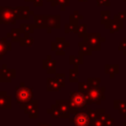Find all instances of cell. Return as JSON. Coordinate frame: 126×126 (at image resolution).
Segmentation results:
<instances>
[{
	"instance_id": "cell-1",
	"label": "cell",
	"mask_w": 126,
	"mask_h": 126,
	"mask_svg": "<svg viewBox=\"0 0 126 126\" xmlns=\"http://www.w3.org/2000/svg\"><path fill=\"white\" fill-rule=\"evenodd\" d=\"M69 105L71 114H75L80 110H84L87 108L88 102L86 99V95L81 92H72L69 95Z\"/></svg>"
},
{
	"instance_id": "cell-2",
	"label": "cell",
	"mask_w": 126,
	"mask_h": 126,
	"mask_svg": "<svg viewBox=\"0 0 126 126\" xmlns=\"http://www.w3.org/2000/svg\"><path fill=\"white\" fill-rule=\"evenodd\" d=\"M33 88L32 87H26L24 82L20 83V86L16 87L15 89V95L17 98V103L22 104L33 99Z\"/></svg>"
},
{
	"instance_id": "cell-3",
	"label": "cell",
	"mask_w": 126,
	"mask_h": 126,
	"mask_svg": "<svg viewBox=\"0 0 126 126\" xmlns=\"http://www.w3.org/2000/svg\"><path fill=\"white\" fill-rule=\"evenodd\" d=\"M104 91H105L104 87H100V86L94 88L91 87L90 90L85 94L88 104H100L101 101L105 99Z\"/></svg>"
},
{
	"instance_id": "cell-4",
	"label": "cell",
	"mask_w": 126,
	"mask_h": 126,
	"mask_svg": "<svg viewBox=\"0 0 126 126\" xmlns=\"http://www.w3.org/2000/svg\"><path fill=\"white\" fill-rule=\"evenodd\" d=\"M82 39L85 40L94 51H99L101 49V42L105 41V38L102 37L99 32H87Z\"/></svg>"
},
{
	"instance_id": "cell-5",
	"label": "cell",
	"mask_w": 126,
	"mask_h": 126,
	"mask_svg": "<svg viewBox=\"0 0 126 126\" xmlns=\"http://www.w3.org/2000/svg\"><path fill=\"white\" fill-rule=\"evenodd\" d=\"M65 87V74L57 73L55 78L46 79V90L48 92H59Z\"/></svg>"
},
{
	"instance_id": "cell-6",
	"label": "cell",
	"mask_w": 126,
	"mask_h": 126,
	"mask_svg": "<svg viewBox=\"0 0 126 126\" xmlns=\"http://www.w3.org/2000/svg\"><path fill=\"white\" fill-rule=\"evenodd\" d=\"M18 18L11 6H0V24H16Z\"/></svg>"
},
{
	"instance_id": "cell-7",
	"label": "cell",
	"mask_w": 126,
	"mask_h": 126,
	"mask_svg": "<svg viewBox=\"0 0 126 126\" xmlns=\"http://www.w3.org/2000/svg\"><path fill=\"white\" fill-rule=\"evenodd\" d=\"M69 121L70 123H73L74 126H90L91 124V120L86 109L80 110L73 114V117H70Z\"/></svg>"
},
{
	"instance_id": "cell-8",
	"label": "cell",
	"mask_w": 126,
	"mask_h": 126,
	"mask_svg": "<svg viewBox=\"0 0 126 126\" xmlns=\"http://www.w3.org/2000/svg\"><path fill=\"white\" fill-rule=\"evenodd\" d=\"M20 108L23 109L31 119H36L38 117V101L32 99L26 103L20 104Z\"/></svg>"
},
{
	"instance_id": "cell-9",
	"label": "cell",
	"mask_w": 126,
	"mask_h": 126,
	"mask_svg": "<svg viewBox=\"0 0 126 126\" xmlns=\"http://www.w3.org/2000/svg\"><path fill=\"white\" fill-rule=\"evenodd\" d=\"M69 46V42L65 40V37H56L55 41L51 43V49L57 56L65 55V48Z\"/></svg>"
},
{
	"instance_id": "cell-10",
	"label": "cell",
	"mask_w": 126,
	"mask_h": 126,
	"mask_svg": "<svg viewBox=\"0 0 126 126\" xmlns=\"http://www.w3.org/2000/svg\"><path fill=\"white\" fill-rule=\"evenodd\" d=\"M16 78V70L8 68L6 64H3L0 68V83H11Z\"/></svg>"
},
{
	"instance_id": "cell-11",
	"label": "cell",
	"mask_w": 126,
	"mask_h": 126,
	"mask_svg": "<svg viewBox=\"0 0 126 126\" xmlns=\"http://www.w3.org/2000/svg\"><path fill=\"white\" fill-rule=\"evenodd\" d=\"M61 16L60 15H46V32L51 33L53 29H60Z\"/></svg>"
},
{
	"instance_id": "cell-12",
	"label": "cell",
	"mask_w": 126,
	"mask_h": 126,
	"mask_svg": "<svg viewBox=\"0 0 126 126\" xmlns=\"http://www.w3.org/2000/svg\"><path fill=\"white\" fill-rule=\"evenodd\" d=\"M56 106L58 107L60 114H61V118L63 119H69L71 116V112H70V105H69V99L68 100H63V99H57L55 101Z\"/></svg>"
},
{
	"instance_id": "cell-13",
	"label": "cell",
	"mask_w": 126,
	"mask_h": 126,
	"mask_svg": "<svg viewBox=\"0 0 126 126\" xmlns=\"http://www.w3.org/2000/svg\"><path fill=\"white\" fill-rule=\"evenodd\" d=\"M42 68L47 72V74L56 73V61L52 58L51 55H47L46 59L42 61Z\"/></svg>"
},
{
	"instance_id": "cell-14",
	"label": "cell",
	"mask_w": 126,
	"mask_h": 126,
	"mask_svg": "<svg viewBox=\"0 0 126 126\" xmlns=\"http://www.w3.org/2000/svg\"><path fill=\"white\" fill-rule=\"evenodd\" d=\"M105 29H107L111 33L112 32H117L118 31H120L123 28V22L119 21L117 19H113V20H109L105 25H104Z\"/></svg>"
},
{
	"instance_id": "cell-15",
	"label": "cell",
	"mask_w": 126,
	"mask_h": 126,
	"mask_svg": "<svg viewBox=\"0 0 126 126\" xmlns=\"http://www.w3.org/2000/svg\"><path fill=\"white\" fill-rule=\"evenodd\" d=\"M12 98L6 92H0V109H11Z\"/></svg>"
},
{
	"instance_id": "cell-16",
	"label": "cell",
	"mask_w": 126,
	"mask_h": 126,
	"mask_svg": "<svg viewBox=\"0 0 126 126\" xmlns=\"http://www.w3.org/2000/svg\"><path fill=\"white\" fill-rule=\"evenodd\" d=\"M12 49V42L8 41L7 37L0 38V60L5 56L8 51H11Z\"/></svg>"
},
{
	"instance_id": "cell-17",
	"label": "cell",
	"mask_w": 126,
	"mask_h": 126,
	"mask_svg": "<svg viewBox=\"0 0 126 126\" xmlns=\"http://www.w3.org/2000/svg\"><path fill=\"white\" fill-rule=\"evenodd\" d=\"M35 29H46V15H33Z\"/></svg>"
},
{
	"instance_id": "cell-18",
	"label": "cell",
	"mask_w": 126,
	"mask_h": 126,
	"mask_svg": "<svg viewBox=\"0 0 126 126\" xmlns=\"http://www.w3.org/2000/svg\"><path fill=\"white\" fill-rule=\"evenodd\" d=\"M78 46H79V53H81L83 56H84V55L90 56V55H92V53H93V51H94V50L91 48V46H90L85 40L79 41Z\"/></svg>"
},
{
	"instance_id": "cell-19",
	"label": "cell",
	"mask_w": 126,
	"mask_h": 126,
	"mask_svg": "<svg viewBox=\"0 0 126 126\" xmlns=\"http://www.w3.org/2000/svg\"><path fill=\"white\" fill-rule=\"evenodd\" d=\"M10 33H11V37H10L11 42H20V40H21V38H22V36L24 34L22 32V31L20 30V28H18V29L13 28L11 30Z\"/></svg>"
},
{
	"instance_id": "cell-20",
	"label": "cell",
	"mask_w": 126,
	"mask_h": 126,
	"mask_svg": "<svg viewBox=\"0 0 126 126\" xmlns=\"http://www.w3.org/2000/svg\"><path fill=\"white\" fill-rule=\"evenodd\" d=\"M113 107L119 111L120 114L123 115L124 118H126V101L122 100H114Z\"/></svg>"
},
{
	"instance_id": "cell-21",
	"label": "cell",
	"mask_w": 126,
	"mask_h": 126,
	"mask_svg": "<svg viewBox=\"0 0 126 126\" xmlns=\"http://www.w3.org/2000/svg\"><path fill=\"white\" fill-rule=\"evenodd\" d=\"M104 71L110 76V78H113V76L119 72V66L118 64H106L104 66Z\"/></svg>"
},
{
	"instance_id": "cell-22",
	"label": "cell",
	"mask_w": 126,
	"mask_h": 126,
	"mask_svg": "<svg viewBox=\"0 0 126 126\" xmlns=\"http://www.w3.org/2000/svg\"><path fill=\"white\" fill-rule=\"evenodd\" d=\"M33 44V37L30 33H24L21 40H20V45L22 47L24 46H32Z\"/></svg>"
},
{
	"instance_id": "cell-23",
	"label": "cell",
	"mask_w": 126,
	"mask_h": 126,
	"mask_svg": "<svg viewBox=\"0 0 126 126\" xmlns=\"http://www.w3.org/2000/svg\"><path fill=\"white\" fill-rule=\"evenodd\" d=\"M69 81L71 83H77L79 81V68L78 66H74L69 69Z\"/></svg>"
},
{
	"instance_id": "cell-24",
	"label": "cell",
	"mask_w": 126,
	"mask_h": 126,
	"mask_svg": "<svg viewBox=\"0 0 126 126\" xmlns=\"http://www.w3.org/2000/svg\"><path fill=\"white\" fill-rule=\"evenodd\" d=\"M69 63L73 66H79V65H82L84 63V60H83V55L81 53H79L78 56H75V55H70L69 56Z\"/></svg>"
},
{
	"instance_id": "cell-25",
	"label": "cell",
	"mask_w": 126,
	"mask_h": 126,
	"mask_svg": "<svg viewBox=\"0 0 126 126\" xmlns=\"http://www.w3.org/2000/svg\"><path fill=\"white\" fill-rule=\"evenodd\" d=\"M34 12L30 9L29 6H22V13H21V20H28L31 16H33Z\"/></svg>"
},
{
	"instance_id": "cell-26",
	"label": "cell",
	"mask_w": 126,
	"mask_h": 126,
	"mask_svg": "<svg viewBox=\"0 0 126 126\" xmlns=\"http://www.w3.org/2000/svg\"><path fill=\"white\" fill-rule=\"evenodd\" d=\"M20 30L22 31L23 33H33L35 27L33 24H21L20 25Z\"/></svg>"
},
{
	"instance_id": "cell-27",
	"label": "cell",
	"mask_w": 126,
	"mask_h": 126,
	"mask_svg": "<svg viewBox=\"0 0 126 126\" xmlns=\"http://www.w3.org/2000/svg\"><path fill=\"white\" fill-rule=\"evenodd\" d=\"M46 112H47L48 114H50V115H51V117H52V118H54V119H59V118H61L60 111H59V109H58V107L56 106V104H55V103H54V104H52V105H51V107H50V108H48V109L46 110Z\"/></svg>"
},
{
	"instance_id": "cell-28",
	"label": "cell",
	"mask_w": 126,
	"mask_h": 126,
	"mask_svg": "<svg viewBox=\"0 0 126 126\" xmlns=\"http://www.w3.org/2000/svg\"><path fill=\"white\" fill-rule=\"evenodd\" d=\"M86 27H87V26H86L85 24H79V25L77 26V28H76L74 33H77L80 38H83L84 35L87 33V31H86L87 28H86Z\"/></svg>"
},
{
	"instance_id": "cell-29",
	"label": "cell",
	"mask_w": 126,
	"mask_h": 126,
	"mask_svg": "<svg viewBox=\"0 0 126 126\" xmlns=\"http://www.w3.org/2000/svg\"><path fill=\"white\" fill-rule=\"evenodd\" d=\"M69 4H70V0H56L55 2H52L51 3V6L52 7H55L57 5H60L61 6L60 9H61V11H63V10H65V8L67 6H69Z\"/></svg>"
},
{
	"instance_id": "cell-30",
	"label": "cell",
	"mask_w": 126,
	"mask_h": 126,
	"mask_svg": "<svg viewBox=\"0 0 126 126\" xmlns=\"http://www.w3.org/2000/svg\"><path fill=\"white\" fill-rule=\"evenodd\" d=\"M110 20V12L107 10H103L100 12V23L102 25H105Z\"/></svg>"
},
{
	"instance_id": "cell-31",
	"label": "cell",
	"mask_w": 126,
	"mask_h": 126,
	"mask_svg": "<svg viewBox=\"0 0 126 126\" xmlns=\"http://www.w3.org/2000/svg\"><path fill=\"white\" fill-rule=\"evenodd\" d=\"M90 88L91 87L88 84V82H81V83L78 84V91L81 92V93H83L84 94H87V92L90 90Z\"/></svg>"
},
{
	"instance_id": "cell-32",
	"label": "cell",
	"mask_w": 126,
	"mask_h": 126,
	"mask_svg": "<svg viewBox=\"0 0 126 126\" xmlns=\"http://www.w3.org/2000/svg\"><path fill=\"white\" fill-rule=\"evenodd\" d=\"M100 81L101 80L99 78H89L87 82L90 85V87L94 88V87H99L100 86Z\"/></svg>"
},
{
	"instance_id": "cell-33",
	"label": "cell",
	"mask_w": 126,
	"mask_h": 126,
	"mask_svg": "<svg viewBox=\"0 0 126 126\" xmlns=\"http://www.w3.org/2000/svg\"><path fill=\"white\" fill-rule=\"evenodd\" d=\"M76 28H77V26H75V25H73L71 23H68V24H66L64 26V32H65V33L74 32L75 30H76Z\"/></svg>"
},
{
	"instance_id": "cell-34",
	"label": "cell",
	"mask_w": 126,
	"mask_h": 126,
	"mask_svg": "<svg viewBox=\"0 0 126 126\" xmlns=\"http://www.w3.org/2000/svg\"><path fill=\"white\" fill-rule=\"evenodd\" d=\"M114 18L117 19V20H119V21H122V22H123V21L126 19V11H123V12L118 13L117 15L114 16Z\"/></svg>"
},
{
	"instance_id": "cell-35",
	"label": "cell",
	"mask_w": 126,
	"mask_h": 126,
	"mask_svg": "<svg viewBox=\"0 0 126 126\" xmlns=\"http://www.w3.org/2000/svg\"><path fill=\"white\" fill-rule=\"evenodd\" d=\"M90 126H104V125H103V122H102L100 119L96 118V119H94V121L91 122Z\"/></svg>"
},
{
	"instance_id": "cell-36",
	"label": "cell",
	"mask_w": 126,
	"mask_h": 126,
	"mask_svg": "<svg viewBox=\"0 0 126 126\" xmlns=\"http://www.w3.org/2000/svg\"><path fill=\"white\" fill-rule=\"evenodd\" d=\"M103 125L104 126H114V120L111 117H108L105 121H103Z\"/></svg>"
},
{
	"instance_id": "cell-37",
	"label": "cell",
	"mask_w": 126,
	"mask_h": 126,
	"mask_svg": "<svg viewBox=\"0 0 126 126\" xmlns=\"http://www.w3.org/2000/svg\"><path fill=\"white\" fill-rule=\"evenodd\" d=\"M96 4L97 6H109L110 5V1L109 0H96Z\"/></svg>"
},
{
	"instance_id": "cell-38",
	"label": "cell",
	"mask_w": 126,
	"mask_h": 126,
	"mask_svg": "<svg viewBox=\"0 0 126 126\" xmlns=\"http://www.w3.org/2000/svg\"><path fill=\"white\" fill-rule=\"evenodd\" d=\"M119 50L121 51H124V50H126V37L125 38H123V40L120 42V45H119Z\"/></svg>"
},
{
	"instance_id": "cell-39",
	"label": "cell",
	"mask_w": 126,
	"mask_h": 126,
	"mask_svg": "<svg viewBox=\"0 0 126 126\" xmlns=\"http://www.w3.org/2000/svg\"><path fill=\"white\" fill-rule=\"evenodd\" d=\"M32 3L34 7H41L43 5V0H33Z\"/></svg>"
},
{
	"instance_id": "cell-40",
	"label": "cell",
	"mask_w": 126,
	"mask_h": 126,
	"mask_svg": "<svg viewBox=\"0 0 126 126\" xmlns=\"http://www.w3.org/2000/svg\"><path fill=\"white\" fill-rule=\"evenodd\" d=\"M37 126H52L51 124H48V123H38Z\"/></svg>"
},
{
	"instance_id": "cell-41",
	"label": "cell",
	"mask_w": 126,
	"mask_h": 126,
	"mask_svg": "<svg viewBox=\"0 0 126 126\" xmlns=\"http://www.w3.org/2000/svg\"><path fill=\"white\" fill-rule=\"evenodd\" d=\"M6 37H7V38H10V37H11V33H10V32H7Z\"/></svg>"
},
{
	"instance_id": "cell-42",
	"label": "cell",
	"mask_w": 126,
	"mask_h": 126,
	"mask_svg": "<svg viewBox=\"0 0 126 126\" xmlns=\"http://www.w3.org/2000/svg\"><path fill=\"white\" fill-rule=\"evenodd\" d=\"M47 1H48V2H50V3H52V2H55L56 0H47Z\"/></svg>"
},
{
	"instance_id": "cell-43",
	"label": "cell",
	"mask_w": 126,
	"mask_h": 126,
	"mask_svg": "<svg viewBox=\"0 0 126 126\" xmlns=\"http://www.w3.org/2000/svg\"><path fill=\"white\" fill-rule=\"evenodd\" d=\"M33 0H25V2H32Z\"/></svg>"
},
{
	"instance_id": "cell-44",
	"label": "cell",
	"mask_w": 126,
	"mask_h": 126,
	"mask_svg": "<svg viewBox=\"0 0 126 126\" xmlns=\"http://www.w3.org/2000/svg\"><path fill=\"white\" fill-rule=\"evenodd\" d=\"M79 1H80V2H87L88 0H79Z\"/></svg>"
},
{
	"instance_id": "cell-45",
	"label": "cell",
	"mask_w": 126,
	"mask_h": 126,
	"mask_svg": "<svg viewBox=\"0 0 126 126\" xmlns=\"http://www.w3.org/2000/svg\"><path fill=\"white\" fill-rule=\"evenodd\" d=\"M123 55H124V56H126V50H124V51H123Z\"/></svg>"
},
{
	"instance_id": "cell-46",
	"label": "cell",
	"mask_w": 126,
	"mask_h": 126,
	"mask_svg": "<svg viewBox=\"0 0 126 126\" xmlns=\"http://www.w3.org/2000/svg\"><path fill=\"white\" fill-rule=\"evenodd\" d=\"M123 126H126V123H124V124H123Z\"/></svg>"
},
{
	"instance_id": "cell-47",
	"label": "cell",
	"mask_w": 126,
	"mask_h": 126,
	"mask_svg": "<svg viewBox=\"0 0 126 126\" xmlns=\"http://www.w3.org/2000/svg\"><path fill=\"white\" fill-rule=\"evenodd\" d=\"M123 1H124V2H126V0H123Z\"/></svg>"
}]
</instances>
